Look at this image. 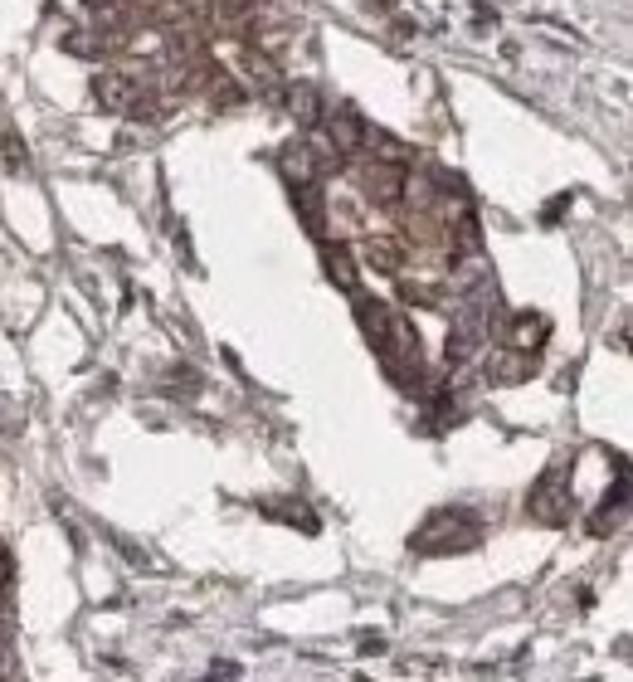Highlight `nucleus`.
<instances>
[{
	"mask_svg": "<svg viewBox=\"0 0 633 682\" xmlns=\"http://www.w3.org/2000/svg\"><path fill=\"white\" fill-rule=\"evenodd\" d=\"M512 332H517V346H522V351H531V337H541V332H546V322H541V317H517V322H512Z\"/></svg>",
	"mask_w": 633,
	"mask_h": 682,
	"instance_id": "nucleus-14",
	"label": "nucleus"
},
{
	"mask_svg": "<svg viewBox=\"0 0 633 682\" xmlns=\"http://www.w3.org/2000/svg\"><path fill=\"white\" fill-rule=\"evenodd\" d=\"M215 5V20L220 25H244V20H254V10H259V0H210Z\"/></svg>",
	"mask_w": 633,
	"mask_h": 682,
	"instance_id": "nucleus-12",
	"label": "nucleus"
},
{
	"mask_svg": "<svg viewBox=\"0 0 633 682\" xmlns=\"http://www.w3.org/2000/svg\"><path fill=\"white\" fill-rule=\"evenodd\" d=\"M327 137H332V147L336 152H361L366 147V137H371V127L361 122V117L351 113V108H336L332 117H327Z\"/></svg>",
	"mask_w": 633,
	"mask_h": 682,
	"instance_id": "nucleus-5",
	"label": "nucleus"
},
{
	"mask_svg": "<svg viewBox=\"0 0 633 682\" xmlns=\"http://www.w3.org/2000/svg\"><path fill=\"white\" fill-rule=\"evenodd\" d=\"M322 259H327V278H332L336 288H346V293H351V288H356V264H351V254H346L341 244H327V249H322Z\"/></svg>",
	"mask_w": 633,
	"mask_h": 682,
	"instance_id": "nucleus-9",
	"label": "nucleus"
},
{
	"mask_svg": "<svg viewBox=\"0 0 633 682\" xmlns=\"http://www.w3.org/2000/svg\"><path fill=\"white\" fill-rule=\"evenodd\" d=\"M366 259H371L375 268H385V273H395V268H400V249H395L390 239H371V244H366Z\"/></svg>",
	"mask_w": 633,
	"mask_h": 682,
	"instance_id": "nucleus-13",
	"label": "nucleus"
},
{
	"mask_svg": "<svg viewBox=\"0 0 633 682\" xmlns=\"http://www.w3.org/2000/svg\"><path fill=\"white\" fill-rule=\"evenodd\" d=\"M366 195H371L375 205L395 210V205L405 200V171H400V166H390V161L371 166V171H366Z\"/></svg>",
	"mask_w": 633,
	"mask_h": 682,
	"instance_id": "nucleus-4",
	"label": "nucleus"
},
{
	"mask_svg": "<svg viewBox=\"0 0 633 682\" xmlns=\"http://www.w3.org/2000/svg\"><path fill=\"white\" fill-rule=\"evenodd\" d=\"M288 113L298 117V127H317L322 122V98L312 83H293L288 88Z\"/></svg>",
	"mask_w": 633,
	"mask_h": 682,
	"instance_id": "nucleus-7",
	"label": "nucleus"
},
{
	"mask_svg": "<svg viewBox=\"0 0 633 682\" xmlns=\"http://www.w3.org/2000/svg\"><path fill=\"white\" fill-rule=\"evenodd\" d=\"M278 166H283V176L293 181V186H302V181H317V161H312V152L307 147H283V156H278Z\"/></svg>",
	"mask_w": 633,
	"mask_h": 682,
	"instance_id": "nucleus-8",
	"label": "nucleus"
},
{
	"mask_svg": "<svg viewBox=\"0 0 633 682\" xmlns=\"http://www.w3.org/2000/svg\"><path fill=\"white\" fill-rule=\"evenodd\" d=\"M526 512L536 517V522H546V527H560L565 517H570V483H565V463H551L546 473H541V483L531 488L526 497Z\"/></svg>",
	"mask_w": 633,
	"mask_h": 682,
	"instance_id": "nucleus-2",
	"label": "nucleus"
},
{
	"mask_svg": "<svg viewBox=\"0 0 633 682\" xmlns=\"http://www.w3.org/2000/svg\"><path fill=\"white\" fill-rule=\"evenodd\" d=\"M88 5V15H98V20H117V0H83Z\"/></svg>",
	"mask_w": 633,
	"mask_h": 682,
	"instance_id": "nucleus-17",
	"label": "nucleus"
},
{
	"mask_svg": "<svg viewBox=\"0 0 633 682\" xmlns=\"http://www.w3.org/2000/svg\"><path fill=\"white\" fill-rule=\"evenodd\" d=\"M458 244H463V249H478V244H483V229H478V220H473V215H463V220H458Z\"/></svg>",
	"mask_w": 633,
	"mask_h": 682,
	"instance_id": "nucleus-15",
	"label": "nucleus"
},
{
	"mask_svg": "<svg viewBox=\"0 0 633 682\" xmlns=\"http://www.w3.org/2000/svg\"><path fill=\"white\" fill-rule=\"evenodd\" d=\"M483 541V522L473 517V512H453V507H444V512H434L424 527L410 536V546L419 551V556H453V551H473Z\"/></svg>",
	"mask_w": 633,
	"mask_h": 682,
	"instance_id": "nucleus-1",
	"label": "nucleus"
},
{
	"mask_svg": "<svg viewBox=\"0 0 633 682\" xmlns=\"http://www.w3.org/2000/svg\"><path fill=\"white\" fill-rule=\"evenodd\" d=\"M93 103H98L103 113H127V108L137 103V78L117 74V69L93 74Z\"/></svg>",
	"mask_w": 633,
	"mask_h": 682,
	"instance_id": "nucleus-3",
	"label": "nucleus"
},
{
	"mask_svg": "<svg viewBox=\"0 0 633 682\" xmlns=\"http://www.w3.org/2000/svg\"><path fill=\"white\" fill-rule=\"evenodd\" d=\"M356 317H361V327L371 332V341H380V337H385V327H390V317H395V312H390V307L380 303V298H356Z\"/></svg>",
	"mask_w": 633,
	"mask_h": 682,
	"instance_id": "nucleus-10",
	"label": "nucleus"
},
{
	"mask_svg": "<svg viewBox=\"0 0 633 682\" xmlns=\"http://www.w3.org/2000/svg\"><path fill=\"white\" fill-rule=\"evenodd\" d=\"M268 517H278V522H288V527H302V531H317V517L302 507V502H268L263 507Z\"/></svg>",
	"mask_w": 633,
	"mask_h": 682,
	"instance_id": "nucleus-11",
	"label": "nucleus"
},
{
	"mask_svg": "<svg viewBox=\"0 0 633 682\" xmlns=\"http://www.w3.org/2000/svg\"><path fill=\"white\" fill-rule=\"evenodd\" d=\"M5 161H10V171H20V166H25V156H20V137H15V132L5 137Z\"/></svg>",
	"mask_w": 633,
	"mask_h": 682,
	"instance_id": "nucleus-18",
	"label": "nucleus"
},
{
	"mask_svg": "<svg viewBox=\"0 0 633 682\" xmlns=\"http://www.w3.org/2000/svg\"><path fill=\"white\" fill-rule=\"evenodd\" d=\"M293 205L302 210V220H307V229H312V234H322V229H327V200H322V186H317V181H302V186H293Z\"/></svg>",
	"mask_w": 633,
	"mask_h": 682,
	"instance_id": "nucleus-6",
	"label": "nucleus"
},
{
	"mask_svg": "<svg viewBox=\"0 0 633 682\" xmlns=\"http://www.w3.org/2000/svg\"><path fill=\"white\" fill-rule=\"evenodd\" d=\"M371 5H395V0H371Z\"/></svg>",
	"mask_w": 633,
	"mask_h": 682,
	"instance_id": "nucleus-19",
	"label": "nucleus"
},
{
	"mask_svg": "<svg viewBox=\"0 0 633 682\" xmlns=\"http://www.w3.org/2000/svg\"><path fill=\"white\" fill-rule=\"evenodd\" d=\"M614 512L624 517V483H619V493H614ZM604 522H609V507H604V512H599V517H595V522H590V531H595V536H599V531H604Z\"/></svg>",
	"mask_w": 633,
	"mask_h": 682,
	"instance_id": "nucleus-16",
	"label": "nucleus"
}]
</instances>
